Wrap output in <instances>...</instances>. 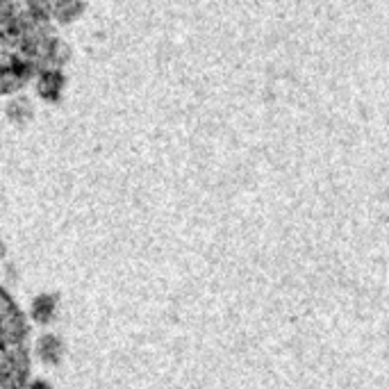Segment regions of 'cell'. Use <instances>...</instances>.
Instances as JSON below:
<instances>
[{"mask_svg":"<svg viewBox=\"0 0 389 389\" xmlns=\"http://www.w3.org/2000/svg\"><path fill=\"white\" fill-rule=\"evenodd\" d=\"M28 374V326L10 294L0 287V389H23Z\"/></svg>","mask_w":389,"mask_h":389,"instance_id":"cell-1","label":"cell"},{"mask_svg":"<svg viewBox=\"0 0 389 389\" xmlns=\"http://www.w3.org/2000/svg\"><path fill=\"white\" fill-rule=\"evenodd\" d=\"M66 78L60 69H44L37 78V94L48 103H57L62 98Z\"/></svg>","mask_w":389,"mask_h":389,"instance_id":"cell-2","label":"cell"},{"mask_svg":"<svg viewBox=\"0 0 389 389\" xmlns=\"http://www.w3.org/2000/svg\"><path fill=\"white\" fill-rule=\"evenodd\" d=\"M62 351H64V346L60 342V337L57 335H44L37 342V353H39V358L48 362V364H57L62 360Z\"/></svg>","mask_w":389,"mask_h":389,"instance_id":"cell-3","label":"cell"},{"mask_svg":"<svg viewBox=\"0 0 389 389\" xmlns=\"http://www.w3.org/2000/svg\"><path fill=\"white\" fill-rule=\"evenodd\" d=\"M7 119H10L12 123H16V126H23V123H28L32 119V103L28 101V98H14V101L7 103Z\"/></svg>","mask_w":389,"mask_h":389,"instance_id":"cell-4","label":"cell"},{"mask_svg":"<svg viewBox=\"0 0 389 389\" xmlns=\"http://www.w3.org/2000/svg\"><path fill=\"white\" fill-rule=\"evenodd\" d=\"M55 308H57V299L53 294H41L32 303V317H35L39 324H48L55 317Z\"/></svg>","mask_w":389,"mask_h":389,"instance_id":"cell-5","label":"cell"},{"mask_svg":"<svg viewBox=\"0 0 389 389\" xmlns=\"http://www.w3.org/2000/svg\"><path fill=\"white\" fill-rule=\"evenodd\" d=\"M82 10H85V5L80 0H57L53 7V16L60 23H71L82 14Z\"/></svg>","mask_w":389,"mask_h":389,"instance_id":"cell-6","label":"cell"},{"mask_svg":"<svg viewBox=\"0 0 389 389\" xmlns=\"http://www.w3.org/2000/svg\"><path fill=\"white\" fill-rule=\"evenodd\" d=\"M30 389H53L48 383H44V380H37V383H32V387Z\"/></svg>","mask_w":389,"mask_h":389,"instance_id":"cell-7","label":"cell"},{"mask_svg":"<svg viewBox=\"0 0 389 389\" xmlns=\"http://www.w3.org/2000/svg\"><path fill=\"white\" fill-rule=\"evenodd\" d=\"M0 258H3V244H0Z\"/></svg>","mask_w":389,"mask_h":389,"instance_id":"cell-8","label":"cell"}]
</instances>
